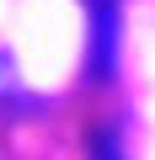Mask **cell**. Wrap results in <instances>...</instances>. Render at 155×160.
I'll list each match as a JSON object with an SVG mask.
<instances>
[{"instance_id": "obj_1", "label": "cell", "mask_w": 155, "mask_h": 160, "mask_svg": "<svg viewBox=\"0 0 155 160\" xmlns=\"http://www.w3.org/2000/svg\"><path fill=\"white\" fill-rule=\"evenodd\" d=\"M118 22V0H86V80H112Z\"/></svg>"}, {"instance_id": "obj_2", "label": "cell", "mask_w": 155, "mask_h": 160, "mask_svg": "<svg viewBox=\"0 0 155 160\" xmlns=\"http://www.w3.org/2000/svg\"><path fill=\"white\" fill-rule=\"evenodd\" d=\"M86 160H128V155H123V133H118V123L91 128V139H86Z\"/></svg>"}]
</instances>
